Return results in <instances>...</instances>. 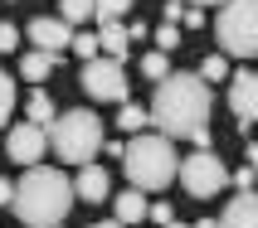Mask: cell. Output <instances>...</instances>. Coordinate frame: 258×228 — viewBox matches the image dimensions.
Listing matches in <instances>:
<instances>
[{"label": "cell", "instance_id": "603a6c76", "mask_svg": "<svg viewBox=\"0 0 258 228\" xmlns=\"http://www.w3.org/2000/svg\"><path fill=\"white\" fill-rule=\"evenodd\" d=\"M224 73H229V63H224V58H219V54H210V58H205V63H200V78H205V83H219Z\"/></svg>", "mask_w": 258, "mask_h": 228}, {"label": "cell", "instance_id": "277c9868", "mask_svg": "<svg viewBox=\"0 0 258 228\" xmlns=\"http://www.w3.org/2000/svg\"><path fill=\"white\" fill-rule=\"evenodd\" d=\"M49 146L58 151V160H69V165H88V160L102 151V127L93 112H63L54 117L49 127H44Z\"/></svg>", "mask_w": 258, "mask_h": 228}, {"label": "cell", "instance_id": "5b68a950", "mask_svg": "<svg viewBox=\"0 0 258 228\" xmlns=\"http://www.w3.org/2000/svg\"><path fill=\"white\" fill-rule=\"evenodd\" d=\"M215 29H219L224 54L253 58V54H258V0H224Z\"/></svg>", "mask_w": 258, "mask_h": 228}, {"label": "cell", "instance_id": "4dcf8cb0", "mask_svg": "<svg viewBox=\"0 0 258 228\" xmlns=\"http://www.w3.org/2000/svg\"><path fill=\"white\" fill-rule=\"evenodd\" d=\"M93 228H127V223H117V218H107V223H93Z\"/></svg>", "mask_w": 258, "mask_h": 228}, {"label": "cell", "instance_id": "8fae6325", "mask_svg": "<svg viewBox=\"0 0 258 228\" xmlns=\"http://www.w3.org/2000/svg\"><path fill=\"white\" fill-rule=\"evenodd\" d=\"M219 228H258V194H253V189H244L239 199H229Z\"/></svg>", "mask_w": 258, "mask_h": 228}, {"label": "cell", "instance_id": "44dd1931", "mask_svg": "<svg viewBox=\"0 0 258 228\" xmlns=\"http://www.w3.org/2000/svg\"><path fill=\"white\" fill-rule=\"evenodd\" d=\"M10 112H15V78L0 73V122H10Z\"/></svg>", "mask_w": 258, "mask_h": 228}, {"label": "cell", "instance_id": "d4e9b609", "mask_svg": "<svg viewBox=\"0 0 258 228\" xmlns=\"http://www.w3.org/2000/svg\"><path fill=\"white\" fill-rule=\"evenodd\" d=\"M20 49V29L15 25H0V54H15Z\"/></svg>", "mask_w": 258, "mask_h": 228}, {"label": "cell", "instance_id": "ba28073f", "mask_svg": "<svg viewBox=\"0 0 258 228\" xmlns=\"http://www.w3.org/2000/svg\"><path fill=\"white\" fill-rule=\"evenodd\" d=\"M44 146H49L44 127H34V122H20V127H10V136H5V156L20 160V165H39Z\"/></svg>", "mask_w": 258, "mask_h": 228}, {"label": "cell", "instance_id": "d6986e66", "mask_svg": "<svg viewBox=\"0 0 258 228\" xmlns=\"http://www.w3.org/2000/svg\"><path fill=\"white\" fill-rule=\"evenodd\" d=\"M127 10H132V0H93V20H98V25H107V20H122Z\"/></svg>", "mask_w": 258, "mask_h": 228}, {"label": "cell", "instance_id": "d590c367", "mask_svg": "<svg viewBox=\"0 0 258 228\" xmlns=\"http://www.w3.org/2000/svg\"><path fill=\"white\" fill-rule=\"evenodd\" d=\"M137 228H142V223H137Z\"/></svg>", "mask_w": 258, "mask_h": 228}, {"label": "cell", "instance_id": "83f0119b", "mask_svg": "<svg viewBox=\"0 0 258 228\" xmlns=\"http://www.w3.org/2000/svg\"><path fill=\"white\" fill-rule=\"evenodd\" d=\"M234 185H239V189H253L258 185V170H253V165H244V170L234 175Z\"/></svg>", "mask_w": 258, "mask_h": 228}, {"label": "cell", "instance_id": "1f68e13d", "mask_svg": "<svg viewBox=\"0 0 258 228\" xmlns=\"http://www.w3.org/2000/svg\"><path fill=\"white\" fill-rule=\"evenodd\" d=\"M195 228H219V223H215V218H200V223H195Z\"/></svg>", "mask_w": 258, "mask_h": 228}, {"label": "cell", "instance_id": "6da1fadb", "mask_svg": "<svg viewBox=\"0 0 258 228\" xmlns=\"http://www.w3.org/2000/svg\"><path fill=\"white\" fill-rule=\"evenodd\" d=\"M151 122L171 141H195L210 146V83L200 73H166L151 97Z\"/></svg>", "mask_w": 258, "mask_h": 228}, {"label": "cell", "instance_id": "52a82bcc", "mask_svg": "<svg viewBox=\"0 0 258 228\" xmlns=\"http://www.w3.org/2000/svg\"><path fill=\"white\" fill-rule=\"evenodd\" d=\"M83 92L93 102H127V73L117 58H88L83 63Z\"/></svg>", "mask_w": 258, "mask_h": 228}, {"label": "cell", "instance_id": "f546056e", "mask_svg": "<svg viewBox=\"0 0 258 228\" xmlns=\"http://www.w3.org/2000/svg\"><path fill=\"white\" fill-rule=\"evenodd\" d=\"M248 165H253V170H258V146H248Z\"/></svg>", "mask_w": 258, "mask_h": 228}, {"label": "cell", "instance_id": "f1b7e54d", "mask_svg": "<svg viewBox=\"0 0 258 228\" xmlns=\"http://www.w3.org/2000/svg\"><path fill=\"white\" fill-rule=\"evenodd\" d=\"M10 199H15V185H10V180H0V209H5Z\"/></svg>", "mask_w": 258, "mask_h": 228}, {"label": "cell", "instance_id": "3957f363", "mask_svg": "<svg viewBox=\"0 0 258 228\" xmlns=\"http://www.w3.org/2000/svg\"><path fill=\"white\" fill-rule=\"evenodd\" d=\"M122 170L137 189H166L175 180V146L171 136H146L137 131L127 146H122Z\"/></svg>", "mask_w": 258, "mask_h": 228}, {"label": "cell", "instance_id": "8992f818", "mask_svg": "<svg viewBox=\"0 0 258 228\" xmlns=\"http://www.w3.org/2000/svg\"><path fill=\"white\" fill-rule=\"evenodd\" d=\"M180 185H185L190 199H215L219 189L229 185V170L219 165V156H210V151H195L190 160H180Z\"/></svg>", "mask_w": 258, "mask_h": 228}, {"label": "cell", "instance_id": "9c48e42d", "mask_svg": "<svg viewBox=\"0 0 258 228\" xmlns=\"http://www.w3.org/2000/svg\"><path fill=\"white\" fill-rule=\"evenodd\" d=\"M229 107L239 117V131H248L258 122V73H234L229 78Z\"/></svg>", "mask_w": 258, "mask_h": 228}, {"label": "cell", "instance_id": "5bb4252c", "mask_svg": "<svg viewBox=\"0 0 258 228\" xmlns=\"http://www.w3.org/2000/svg\"><path fill=\"white\" fill-rule=\"evenodd\" d=\"M98 49L107 58H127V49H132V39H127V25H117V20H107V25H98Z\"/></svg>", "mask_w": 258, "mask_h": 228}, {"label": "cell", "instance_id": "30bf717a", "mask_svg": "<svg viewBox=\"0 0 258 228\" xmlns=\"http://www.w3.org/2000/svg\"><path fill=\"white\" fill-rule=\"evenodd\" d=\"M73 39V25H63V20H54V15H44V20H34L29 25V44L34 49H44V54H63V44Z\"/></svg>", "mask_w": 258, "mask_h": 228}, {"label": "cell", "instance_id": "4316f807", "mask_svg": "<svg viewBox=\"0 0 258 228\" xmlns=\"http://www.w3.org/2000/svg\"><path fill=\"white\" fill-rule=\"evenodd\" d=\"M146 218H156V223H171L175 209H171V204H151V209H146Z\"/></svg>", "mask_w": 258, "mask_h": 228}, {"label": "cell", "instance_id": "4fadbf2b", "mask_svg": "<svg viewBox=\"0 0 258 228\" xmlns=\"http://www.w3.org/2000/svg\"><path fill=\"white\" fill-rule=\"evenodd\" d=\"M146 209H151V199H146L137 185H132L127 194H117V199H112V218H117V223H127V228H132V223H142Z\"/></svg>", "mask_w": 258, "mask_h": 228}, {"label": "cell", "instance_id": "e575fe53", "mask_svg": "<svg viewBox=\"0 0 258 228\" xmlns=\"http://www.w3.org/2000/svg\"><path fill=\"white\" fill-rule=\"evenodd\" d=\"M49 228H63V223H49Z\"/></svg>", "mask_w": 258, "mask_h": 228}, {"label": "cell", "instance_id": "7402d4cb", "mask_svg": "<svg viewBox=\"0 0 258 228\" xmlns=\"http://www.w3.org/2000/svg\"><path fill=\"white\" fill-rule=\"evenodd\" d=\"M69 49L88 63V58H98V34H73V39H69Z\"/></svg>", "mask_w": 258, "mask_h": 228}, {"label": "cell", "instance_id": "484cf974", "mask_svg": "<svg viewBox=\"0 0 258 228\" xmlns=\"http://www.w3.org/2000/svg\"><path fill=\"white\" fill-rule=\"evenodd\" d=\"M205 20H210V15H205L200 5H185V10H180V25H185V29H200Z\"/></svg>", "mask_w": 258, "mask_h": 228}, {"label": "cell", "instance_id": "ffe728a7", "mask_svg": "<svg viewBox=\"0 0 258 228\" xmlns=\"http://www.w3.org/2000/svg\"><path fill=\"white\" fill-rule=\"evenodd\" d=\"M142 73L151 78V83H161V78L171 73V63H166V54H161V49H156V54H146V58H142Z\"/></svg>", "mask_w": 258, "mask_h": 228}, {"label": "cell", "instance_id": "cb8c5ba5", "mask_svg": "<svg viewBox=\"0 0 258 228\" xmlns=\"http://www.w3.org/2000/svg\"><path fill=\"white\" fill-rule=\"evenodd\" d=\"M156 44H161V54H166V49H175V44H180V29H175L171 20H166V25L156 29Z\"/></svg>", "mask_w": 258, "mask_h": 228}, {"label": "cell", "instance_id": "d6a6232c", "mask_svg": "<svg viewBox=\"0 0 258 228\" xmlns=\"http://www.w3.org/2000/svg\"><path fill=\"white\" fill-rule=\"evenodd\" d=\"M195 5H224V0H195Z\"/></svg>", "mask_w": 258, "mask_h": 228}, {"label": "cell", "instance_id": "2e32d148", "mask_svg": "<svg viewBox=\"0 0 258 228\" xmlns=\"http://www.w3.org/2000/svg\"><path fill=\"white\" fill-rule=\"evenodd\" d=\"M117 127L127 131V136H137V131L151 127V112H146V107H132V102H122V112H117Z\"/></svg>", "mask_w": 258, "mask_h": 228}, {"label": "cell", "instance_id": "9a60e30c", "mask_svg": "<svg viewBox=\"0 0 258 228\" xmlns=\"http://www.w3.org/2000/svg\"><path fill=\"white\" fill-rule=\"evenodd\" d=\"M54 68H58V54H44V49H34V54L20 58V78H29V83H44Z\"/></svg>", "mask_w": 258, "mask_h": 228}, {"label": "cell", "instance_id": "7c38bea8", "mask_svg": "<svg viewBox=\"0 0 258 228\" xmlns=\"http://www.w3.org/2000/svg\"><path fill=\"white\" fill-rule=\"evenodd\" d=\"M107 170H102V165H83V170H78V180H73V194H78V199H88V204H98V199H107Z\"/></svg>", "mask_w": 258, "mask_h": 228}, {"label": "cell", "instance_id": "ac0fdd59", "mask_svg": "<svg viewBox=\"0 0 258 228\" xmlns=\"http://www.w3.org/2000/svg\"><path fill=\"white\" fill-rule=\"evenodd\" d=\"M25 112H29V122H34V127H49V122L58 117V112H54V102H49V92H34Z\"/></svg>", "mask_w": 258, "mask_h": 228}, {"label": "cell", "instance_id": "e0dca14e", "mask_svg": "<svg viewBox=\"0 0 258 228\" xmlns=\"http://www.w3.org/2000/svg\"><path fill=\"white\" fill-rule=\"evenodd\" d=\"M58 20H63V25H83V20H93V0H58Z\"/></svg>", "mask_w": 258, "mask_h": 228}, {"label": "cell", "instance_id": "836d02e7", "mask_svg": "<svg viewBox=\"0 0 258 228\" xmlns=\"http://www.w3.org/2000/svg\"><path fill=\"white\" fill-rule=\"evenodd\" d=\"M166 228H185V223H175V218H171V223H166Z\"/></svg>", "mask_w": 258, "mask_h": 228}, {"label": "cell", "instance_id": "7a4b0ae2", "mask_svg": "<svg viewBox=\"0 0 258 228\" xmlns=\"http://www.w3.org/2000/svg\"><path fill=\"white\" fill-rule=\"evenodd\" d=\"M73 204H78V194H73V185L58 170H49V165H25L20 185H15L10 209L20 214V223L49 228V223H63Z\"/></svg>", "mask_w": 258, "mask_h": 228}]
</instances>
